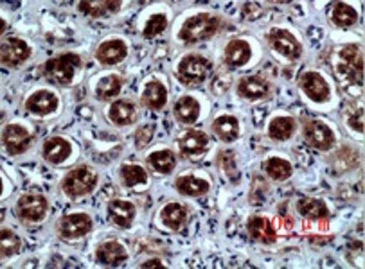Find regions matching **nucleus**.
<instances>
[{
	"mask_svg": "<svg viewBox=\"0 0 365 269\" xmlns=\"http://www.w3.org/2000/svg\"><path fill=\"white\" fill-rule=\"evenodd\" d=\"M220 27H222V20L218 16L202 13V15L191 16V19L185 20L178 36H180L184 43L195 45L198 41L209 40V38L215 36L220 31Z\"/></svg>",
	"mask_w": 365,
	"mask_h": 269,
	"instance_id": "1",
	"label": "nucleus"
},
{
	"mask_svg": "<svg viewBox=\"0 0 365 269\" xmlns=\"http://www.w3.org/2000/svg\"><path fill=\"white\" fill-rule=\"evenodd\" d=\"M79 67H81V58L78 54L65 53L43 65V75L54 85H71Z\"/></svg>",
	"mask_w": 365,
	"mask_h": 269,
	"instance_id": "2",
	"label": "nucleus"
},
{
	"mask_svg": "<svg viewBox=\"0 0 365 269\" xmlns=\"http://www.w3.org/2000/svg\"><path fill=\"white\" fill-rule=\"evenodd\" d=\"M96 185H98V174H96L94 169L81 165V167H76L74 171L65 176L61 187H63V192L68 198L74 199L91 194Z\"/></svg>",
	"mask_w": 365,
	"mask_h": 269,
	"instance_id": "3",
	"label": "nucleus"
},
{
	"mask_svg": "<svg viewBox=\"0 0 365 269\" xmlns=\"http://www.w3.org/2000/svg\"><path fill=\"white\" fill-rule=\"evenodd\" d=\"M211 72V61L204 58L202 54H189L178 65L177 75L182 85L195 86L204 83Z\"/></svg>",
	"mask_w": 365,
	"mask_h": 269,
	"instance_id": "4",
	"label": "nucleus"
},
{
	"mask_svg": "<svg viewBox=\"0 0 365 269\" xmlns=\"http://www.w3.org/2000/svg\"><path fill=\"white\" fill-rule=\"evenodd\" d=\"M339 70L354 85H360L364 81V53L356 43L346 45L340 51V65Z\"/></svg>",
	"mask_w": 365,
	"mask_h": 269,
	"instance_id": "5",
	"label": "nucleus"
},
{
	"mask_svg": "<svg viewBox=\"0 0 365 269\" xmlns=\"http://www.w3.org/2000/svg\"><path fill=\"white\" fill-rule=\"evenodd\" d=\"M49 203L40 194H24L16 203V216L24 223H40L46 219Z\"/></svg>",
	"mask_w": 365,
	"mask_h": 269,
	"instance_id": "6",
	"label": "nucleus"
},
{
	"mask_svg": "<svg viewBox=\"0 0 365 269\" xmlns=\"http://www.w3.org/2000/svg\"><path fill=\"white\" fill-rule=\"evenodd\" d=\"M31 56L29 45L20 38H6L0 43V63L4 67L15 68L26 63Z\"/></svg>",
	"mask_w": 365,
	"mask_h": 269,
	"instance_id": "7",
	"label": "nucleus"
},
{
	"mask_svg": "<svg viewBox=\"0 0 365 269\" xmlns=\"http://www.w3.org/2000/svg\"><path fill=\"white\" fill-rule=\"evenodd\" d=\"M33 144V134L20 124H9L2 131V146L11 157L24 154Z\"/></svg>",
	"mask_w": 365,
	"mask_h": 269,
	"instance_id": "8",
	"label": "nucleus"
},
{
	"mask_svg": "<svg viewBox=\"0 0 365 269\" xmlns=\"http://www.w3.org/2000/svg\"><path fill=\"white\" fill-rule=\"evenodd\" d=\"M92 230V219L87 213H71V216L61 217L58 224L60 237L65 241L81 239Z\"/></svg>",
	"mask_w": 365,
	"mask_h": 269,
	"instance_id": "9",
	"label": "nucleus"
},
{
	"mask_svg": "<svg viewBox=\"0 0 365 269\" xmlns=\"http://www.w3.org/2000/svg\"><path fill=\"white\" fill-rule=\"evenodd\" d=\"M268 43L275 53L288 58V60H297L302 54V47L297 38L284 29H272L268 34Z\"/></svg>",
	"mask_w": 365,
	"mask_h": 269,
	"instance_id": "10",
	"label": "nucleus"
},
{
	"mask_svg": "<svg viewBox=\"0 0 365 269\" xmlns=\"http://www.w3.org/2000/svg\"><path fill=\"white\" fill-rule=\"evenodd\" d=\"M304 139L312 147L319 151L331 149L335 144V134L320 120H308L304 126Z\"/></svg>",
	"mask_w": 365,
	"mask_h": 269,
	"instance_id": "11",
	"label": "nucleus"
},
{
	"mask_svg": "<svg viewBox=\"0 0 365 269\" xmlns=\"http://www.w3.org/2000/svg\"><path fill=\"white\" fill-rule=\"evenodd\" d=\"M180 153L189 160H200L209 149V137L204 131H187L178 142Z\"/></svg>",
	"mask_w": 365,
	"mask_h": 269,
	"instance_id": "12",
	"label": "nucleus"
},
{
	"mask_svg": "<svg viewBox=\"0 0 365 269\" xmlns=\"http://www.w3.org/2000/svg\"><path fill=\"white\" fill-rule=\"evenodd\" d=\"M301 88L312 101L324 102L329 99V86L319 72H306L301 78Z\"/></svg>",
	"mask_w": 365,
	"mask_h": 269,
	"instance_id": "13",
	"label": "nucleus"
},
{
	"mask_svg": "<svg viewBox=\"0 0 365 269\" xmlns=\"http://www.w3.org/2000/svg\"><path fill=\"white\" fill-rule=\"evenodd\" d=\"M237 94L241 97L249 99V101H261L270 94V85L267 79L259 78V75H249L243 78L237 85Z\"/></svg>",
	"mask_w": 365,
	"mask_h": 269,
	"instance_id": "14",
	"label": "nucleus"
},
{
	"mask_svg": "<svg viewBox=\"0 0 365 269\" xmlns=\"http://www.w3.org/2000/svg\"><path fill=\"white\" fill-rule=\"evenodd\" d=\"M56 108L58 97L49 90H38L26 101V110L34 115H49V113L56 112Z\"/></svg>",
	"mask_w": 365,
	"mask_h": 269,
	"instance_id": "15",
	"label": "nucleus"
},
{
	"mask_svg": "<svg viewBox=\"0 0 365 269\" xmlns=\"http://www.w3.org/2000/svg\"><path fill=\"white\" fill-rule=\"evenodd\" d=\"M128 56V47L123 40H108L96 51V58L103 65H117Z\"/></svg>",
	"mask_w": 365,
	"mask_h": 269,
	"instance_id": "16",
	"label": "nucleus"
},
{
	"mask_svg": "<svg viewBox=\"0 0 365 269\" xmlns=\"http://www.w3.org/2000/svg\"><path fill=\"white\" fill-rule=\"evenodd\" d=\"M135 205L126 199H113L108 205V216L113 224H117L119 228H128L130 224L135 219Z\"/></svg>",
	"mask_w": 365,
	"mask_h": 269,
	"instance_id": "17",
	"label": "nucleus"
},
{
	"mask_svg": "<svg viewBox=\"0 0 365 269\" xmlns=\"http://www.w3.org/2000/svg\"><path fill=\"white\" fill-rule=\"evenodd\" d=\"M252 49L245 40H234L225 47V63L230 68H240L249 63Z\"/></svg>",
	"mask_w": 365,
	"mask_h": 269,
	"instance_id": "18",
	"label": "nucleus"
},
{
	"mask_svg": "<svg viewBox=\"0 0 365 269\" xmlns=\"http://www.w3.org/2000/svg\"><path fill=\"white\" fill-rule=\"evenodd\" d=\"M160 221L166 228L173 230V232H180L185 223H187V209L182 206L180 203H168L160 210Z\"/></svg>",
	"mask_w": 365,
	"mask_h": 269,
	"instance_id": "19",
	"label": "nucleus"
},
{
	"mask_svg": "<svg viewBox=\"0 0 365 269\" xmlns=\"http://www.w3.org/2000/svg\"><path fill=\"white\" fill-rule=\"evenodd\" d=\"M42 153H43V158H46L49 164L58 165V164H63V162L71 157L72 147L71 144H68L65 139H61V137H53V139L46 140Z\"/></svg>",
	"mask_w": 365,
	"mask_h": 269,
	"instance_id": "20",
	"label": "nucleus"
},
{
	"mask_svg": "<svg viewBox=\"0 0 365 269\" xmlns=\"http://www.w3.org/2000/svg\"><path fill=\"white\" fill-rule=\"evenodd\" d=\"M96 257H98V262L105 265H120L123 262L128 258V253H126L125 246L117 241H108V243L101 244L96 251Z\"/></svg>",
	"mask_w": 365,
	"mask_h": 269,
	"instance_id": "21",
	"label": "nucleus"
},
{
	"mask_svg": "<svg viewBox=\"0 0 365 269\" xmlns=\"http://www.w3.org/2000/svg\"><path fill=\"white\" fill-rule=\"evenodd\" d=\"M120 9V0H81L79 2V11L83 15L94 16H108Z\"/></svg>",
	"mask_w": 365,
	"mask_h": 269,
	"instance_id": "22",
	"label": "nucleus"
},
{
	"mask_svg": "<svg viewBox=\"0 0 365 269\" xmlns=\"http://www.w3.org/2000/svg\"><path fill=\"white\" fill-rule=\"evenodd\" d=\"M108 115L115 126H128V124L135 122L137 108L128 99H119V101H115L110 106Z\"/></svg>",
	"mask_w": 365,
	"mask_h": 269,
	"instance_id": "23",
	"label": "nucleus"
},
{
	"mask_svg": "<svg viewBox=\"0 0 365 269\" xmlns=\"http://www.w3.org/2000/svg\"><path fill=\"white\" fill-rule=\"evenodd\" d=\"M140 101H143V105L146 106V108L158 112V110L164 108L168 102L166 86L158 81H150L146 85V88H144Z\"/></svg>",
	"mask_w": 365,
	"mask_h": 269,
	"instance_id": "24",
	"label": "nucleus"
},
{
	"mask_svg": "<svg viewBox=\"0 0 365 269\" xmlns=\"http://www.w3.org/2000/svg\"><path fill=\"white\" fill-rule=\"evenodd\" d=\"M249 232L254 241L261 244H274L275 243V228L270 219L256 216L249 221Z\"/></svg>",
	"mask_w": 365,
	"mask_h": 269,
	"instance_id": "25",
	"label": "nucleus"
},
{
	"mask_svg": "<svg viewBox=\"0 0 365 269\" xmlns=\"http://www.w3.org/2000/svg\"><path fill=\"white\" fill-rule=\"evenodd\" d=\"M175 187L182 196H191V198H198L209 192V184L205 179L196 178V176H180L175 181Z\"/></svg>",
	"mask_w": 365,
	"mask_h": 269,
	"instance_id": "26",
	"label": "nucleus"
},
{
	"mask_svg": "<svg viewBox=\"0 0 365 269\" xmlns=\"http://www.w3.org/2000/svg\"><path fill=\"white\" fill-rule=\"evenodd\" d=\"M297 210L301 216H304L306 219H312V221H322L329 217V210L328 206H326V203L315 198L299 199Z\"/></svg>",
	"mask_w": 365,
	"mask_h": 269,
	"instance_id": "27",
	"label": "nucleus"
},
{
	"mask_svg": "<svg viewBox=\"0 0 365 269\" xmlns=\"http://www.w3.org/2000/svg\"><path fill=\"white\" fill-rule=\"evenodd\" d=\"M175 115L180 120L182 124L189 126V124H195L198 120L200 115V105L195 97H189V95H184L177 101L175 105Z\"/></svg>",
	"mask_w": 365,
	"mask_h": 269,
	"instance_id": "28",
	"label": "nucleus"
},
{
	"mask_svg": "<svg viewBox=\"0 0 365 269\" xmlns=\"http://www.w3.org/2000/svg\"><path fill=\"white\" fill-rule=\"evenodd\" d=\"M212 131L223 142H232V140H236L237 133H240V124H237L236 117L223 115L212 122Z\"/></svg>",
	"mask_w": 365,
	"mask_h": 269,
	"instance_id": "29",
	"label": "nucleus"
},
{
	"mask_svg": "<svg viewBox=\"0 0 365 269\" xmlns=\"http://www.w3.org/2000/svg\"><path fill=\"white\" fill-rule=\"evenodd\" d=\"M148 164L155 169L160 174H170L173 172L175 165H177V157H175L173 151L164 149V151H157V153H151L148 157Z\"/></svg>",
	"mask_w": 365,
	"mask_h": 269,
	"instance_id": "30",
	"label": "nucleus"
},
{
	"mask_svg": "<svg viewBox=\"0 0 365 269\" xmlns=\"http://www.w3.org/2000/svg\"><path fill=\"white\" fill-rule=\"evenodd\" d=\"M295 133V120L292 117H277L270 122L268 127V134L274 140H288L292 139V134Z\"/></svg>",
	"mask_w": 365,
	"mask_h": 269,
	"instance_id": "31",
	"label": "nucleus"
},
{
	"mask_svg": "<svg viewBox=\"0 0 365 269\" xmlns=\"http://www.w3.org/2000/svg\"><path fill=\"white\" fill-rule=\"evenodd\" d=\"M123 88V79L119 75H106L101 81L98 83V88H96V94L103 101H110V99L117 97Z\"/></svg>",
	"mask_w": 365,
	"mask_h": 269,
	"instance_id": "32",
	"label": "nucleus"
},
{
	"mask_svg": "<svg viewBox=\"0 0 365 269\" xmlns=\"http://www.w3.org/2000/svg\"><path fill=\"white\" fill-rule=\"evenodd\" d=\"M20 248H22V241H20V237L15 232L8 228L0 230V260L16 255Z\"/></svg>",
	"mask_w": 365,
	"mask_h": 269,
	"instance_id": "33",
	"label": "nucleus"
},
{
	"mask_svg": "<svg viewBox=\"0 0 365 269\" xmlns=\"http://www.w3.org/2000/svg\"><path fill=\"white\" fill-rule=\"evenodd\" d=\"M331 20L333 23L339 27H351L358 22V13L356 9L351 8V6L339 2V4H335V8H333Z\"/></svg>",
	"mask_w": 365,
	"mask_h": 269,
	"instance_id": "34",
	"label": "nucleus"
},
{
	"mask_svg": "<svg viewBox=\"0 0 365 269\" xmlns=\"http://www.w3.org/2000/svg\"><path fill=\"white\" fill-rule=\"evenodd\" d=\"M120 178L126 187H139V185L148 184V172L140 165H123Z\"/></svg>",
	"mask_w": 365,
	"mask_h": 269,
	"instance_id": "35",
	"label": "nucleus"
},
{
	"mask_svg": "<svg viewBox=\"0 0 365 269\" xmlns=\"http://www.w3.org/2000/svg\"><path fill=\"white\" fill-rule=\"evenodd\" d=\"M264 171L275 181H282V179H288L292 176V165L282 158H270L264 164Z\"/></svg>",
	"mask_w": 365,
	"mask_h": 269,
	"instance_id": "36",
	"label": "nucleus"
},
{
	"mask_svg": "<svg viewBox=\"0 0 365 269\" xmlns=\"http://www.w3.org/2000/svg\"><path fill=\"white\" fill-rule=\"evenodd\" d=\"M166 27H168L166 15H162V13L153 15L150 20H148L146 26H144V38L158 36L160 33H164V29H166Z\"/></svg>",
	"mask_w": 365,
	"mask_h": 269,
	"instance_id": "37",
	"label": "nucleus"
},
{
	"mask_svg": "<svg viewBox=\"0 0 365 269\" xmlns=\"http://www.w3.org/2000/svg\"><path fill=\"white\" fill-rule=\"evenodd\" d=\"M151 139H153V126L140 127L135 134V146L143 149V147H146L151 142Z\"/></svg>",
	"mask_w": 365,
	"mask_h": 269,
	"instance_id": "38",
	"label": "nucleus"
},
{
	"mask_svg": "<svg viewBox=\"0 0 365 269\" xmlns=\"http://www.w3.org/2000/svg\"><path fill=\"white\" fill-rule=\"evenodd\" d=\"M218 164H220V167L223 169V172H227V176L236 174V164H234L232 153H229V151H223V153L220 154Z\"/></svg>",
	"mask_w": 365,
	"mask_h": 269,
	"instance_id": "39",
	"label": "nucleus"
},
{
	"mask_svg": "<svg viewBox=\"0 0 365 269\" xmlns=\"http://www.w3.org/2000/svg\"><path fill=\"white\" fill-rule=\"evenodd\" d=\"M347 122H349V126L353 127L354 131H360L361 133V131H364V110L358 108L353 115H349Z\"/></svg>",
	"mask_w": 365,
	"mask_h": 269,
	"instance_id": "40",
	"label": "nucleus"
},
{
	"mask_svg": "<svg viewBox=\"0 0 365 269\" xmlns=\"http://www.w3.org/2000/svg\"><path fill=\"white\" fill-rule=\"evenodd\" d=\"M157 265H164V264H162V262L158 260V258H153V260H148V262H144V264H143V268H157Z\"/></svg>",
	"mask_w": 365,
	"mask_h": 269,
	"instance_id": "41",
	"label": "nucleus"
},
{
	"mask_svg": "<svg viewBox=\"0 0 365 269\" xmlns=\"http://www.w3.org/2000/svg\"><path fill=\"white\" fill-rule=\"evenodd\" d=\"M6 29H8V23H6L4 20L0 19V36H2V34L6 33Z\"/></svg>",
	"mask_w": 365,
	"mask_h": 269,
	"instance_id": "42",
	"label": "nucleus"
},
{
	"mask_svg": "<svg viewBox=\"0 0 365 269\" xmlns=\"http://www.w3.org/2000/svg\"><path fill=\"white\" fill-rule=\"evenodd\" d=\"M268 2H274V4H287L290 0H268Z\"/></svg>",
	"mask_w": 365,
	"mask_h": 269,
	"instance_id": "43",
	"label": "nucleus"
},
{
	"mask_svg": "<svg viewBox=\"0 0 365 269\" xmlns=\"http://www.w3.org/2000/svg\"><path fill=\"white\" fill-rule=\"evenodd\" d=\"M2 191H4V184H2V179H0V194H2Z\"/></svg>",
	"mask_w": 365,
	"mask_h": 269,
	"instance_id": "44",
	"label": "nucleus"
}]
</instances>
